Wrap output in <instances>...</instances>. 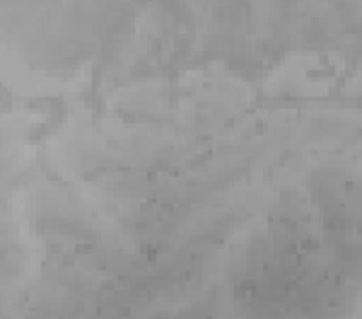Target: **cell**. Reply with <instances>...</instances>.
Segmentation results:
<instances>
[{
	"label": "cell",
	"instance_id": "obj_1",
	"mask_svg": "<svg viewBox=\"0 0 362 319\" xmlns=\"http://www.w3.org/2000/svg\"><path fill=\"white\" fill-rule=\"evenodd\" d=\"M235 286L239 319H341L350 303L346 283L295 247L268 245Z\"/></svg>",
	"mask_w": 362,
	"mask_h": 319
},
{
	"label": "cell",
	"instance_id": "obj_2",
	"mask_svg": "<svg viewBox=\"0 0 362 319\" xmlns=\"http://www.w3.org/2000/svg\"><path fill=\"white\" fill-rule=\"evenodd\" d=\"M360 319H362V317H360Z\"/></svg>",
	"mask_w": 362,
	"mask_h": 319
}]
</instances>
